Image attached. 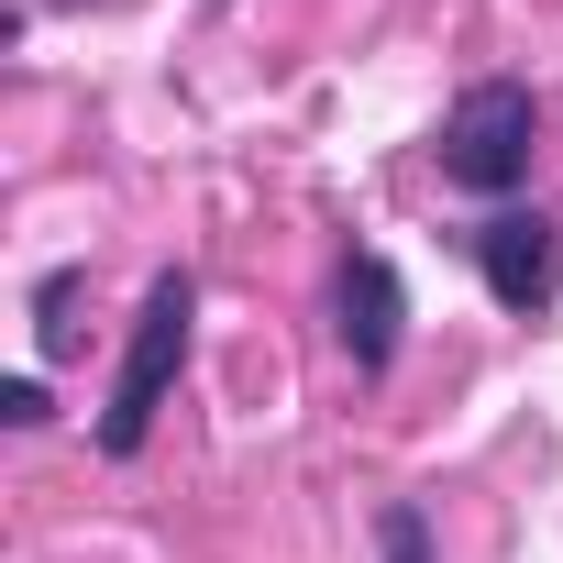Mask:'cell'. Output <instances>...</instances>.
Returning <instances> with one entry per match:
<instances>
[{"mask_svg":"<svg viewBox=\"0 0 563 563\" xmlns=\"http://www.w3.org/2000/svg\"><path fill=\"white\" fill-rule=\"evenodd\" d=\"M188 310H199V288L166 265L133 310V343H122V376H111V409H100V453H144V431L177 387V354H188Z\"/></svg>","mask_w":563,"mask_h":563,"instance_id":"cell-1","label":"cell"},{"mask_svg":"<svg viewBox=\"0 0 563 563\" xmlns=\"http://www.w3.org/2000/svg\"><path fill=\"white\" fill-rule=\"evenodd\" d=\"M530 155H541V111H530V89H508V78H486V89H464L453 100V122H442V177L453 188H519L530 177Z\"/></svg>","mask_w":563,"mask_h":563,"instance_id":"cell-2","label":"cell"},{"mask_svg":"<svg viewBox=\"0 0 563 563\" xmlns=\"http://www.w3.org/2000/svg\"><path fill=\"white\" fill-rule=\"evenodd\" d=\"M475 265H486V288H497V310H552V288H563V221H541V210H497L486 232H475Z\"/></svg>","mask_w":563,"mask_h":563,"instance_id":"cell-3","label":"cell"},{"mask_svg":"<svg viewBox=\"0 0 563 563\" xmlns=\"http://www.w3.org/2000/svg\"><path fill=\"white\" fill-rule=\"evenodd\" d=\"M398 321H409V299H398V265L387 254H354L343 265V354L376 376V365H398Z\"/></svg>","mask_w":563,"mask_h":563,"instance_id":"cell-4","label":"cell"},{"mask_svg":"<svg viewBox=\"0 0 563 563\" xmlns=\"http://www.w3.org/2000/svg\"><path fill=\"white\" fill-rule=\"evenodd\" d=\"M376 541H387V563H431V519H420L409 497L387 508V530H376Z\"/></svg>","mask_w":563,"mask_h":563,"instance_id":"cell-5","label":"cell"},{"mask_svg":"<svg viewBox=\"0 0 563 563\" xmlns=\"http://www.w3.org/2000/svg\"><path fill=\"white\" fill-rule=\"evenodd\" d=\"M67 299H78V276H45V354H67V343H78V321H67Z\"/></svg>","mask_w":563,"mask_h":563,"instance_id":"cell-6","label":"cell"}]
</instances>
